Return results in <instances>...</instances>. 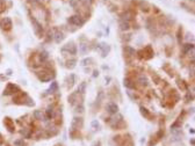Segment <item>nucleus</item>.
Returning a JSON list of instances; mask_svg holds the SVG:
<instances>
[{
  "label": "nucleus",
  "mask_w": 195,
  "mask_h": 146,
  "mask_svg": "<svg viewBox=\"0 0 195 146\" xmlns=\"http://www.w3.org/2000/svg\"><path fill=\"white\" fill-rule=\"evenodd\" d=\"M139 82H141L142 86H146V85H147V79H146V77L141 75V77H139Z\"/></svg>",
  "instance_id": "18"
},
{
  "label": "nucleus",
  "mask_w": 195,
  "mask_h": 146,
  "mask_svg": "<svg viewBox=\"0 0 195 146\" xmlns=\"http://www.w3.org/2000/svg\"><path fill=\"white\" fill-rule=\"evenodd\" d=\"M28 1H35V0H28Z\"/></svg>",
  "instance_id": "31"
},
{
  "label": "nucleus",
  "mask_w": 195,
  "mask_h": 146,
  "mask_svg": "<svg viewBox=\"0 0 195 146\" xmlns=\"http://www.w3.org/2000/svg\"><path fill=\"white\" fill-rule=\"evenodd\" d=\"M99 48L101 49V56L102 57H106L107 55H108V52L110 51V46L108 44H106V43H101V44L99 45Z\"/></svg>",
  "instance_id": "7"
},
{
  "label": "nucleus",
  "mask_w": 195,
  "mask_h": 146,
  "mask_svg": "<svg viewBox=\"0 0 195 146\" xmlns=\"http://www.w3.org/2000/svg\"><path fill=\"white\" fill-rule=\"evenodd\" d=\"M4 7H5V2L2 0H0V9H2Z\"/></svg>",
  "instance_id": "29"
},
{
  "label": "nucleus",
  "mask_w": 195,
  "mask_h": 146,
  "mask_svg": "<svg viewBox=\"0 0 195 146\" xmlns=\"http://www.w3.org/2000/svg\"><path fill=\"white\" fill-rule=\"evenodd\" d=\"M71 128L73 129V130H79V129L83 128V118H81V117H74V118L72 120Z\"/></svg>",
  "instance_id": "3"
},
{
  "label": "nucleus",
  "mask_w": 195,
  "mask_h": 146,
  "mask_svg": "<svg viewBox=\"0 0 195 146\" xmlns=\"http://www.w3.org/2000/svg\"><path fill=\"white\" fill-rule=\"evenodd\" d=\"M92 146H101V143H100V142H95Z\"/></svg>",
  "instance_id": "30"
},
{
  "label": "nucleus",
  "mask_w": 195,
  "mask_h": 146,
  "mask_svg": "<svg viewBox=\"0 0 195 146\" xmlns=\"http://www.w3.org/2000/svg\"><path fill=\"white\" fill-rule=\"evenodd\" d=\"M102 97H103V93H102V92H100V93H99V97H98V102H101Z\"/></svg>",
  "instance_id": "28"
},
{
  "label": "nucleus",
  "mask_w": 195,
  "mask_h": 146,
  "mask_svg": "<svg viewBox=\"0 0 195 146\" xmlns=\"http://www.w3.org/2000/svg\"><path fill=\"white\" fill-rule=\"evenodd\" d=\"M58 89V85L57 82H52V85H51V87L48 89V93H53V92H57Z\"/></svg>",
  "instance_id": "13"
},
{
  "label": "nucleus",
  "mask_w": 195,
  "mask_h": 146,
  "mask_svg": "<svg viewBox=\"0 0 195 146\" xmlns=\"http://www.w3.org/2000/svg\"><path fill=\"white\" fill-rule=\"evenodd\" d=\"M34 117H35L36 120H38V121H45L44 115L42 114V111H41V110H35V111H34Z\"/></svg>",
  "instance_id": "10"
},
{
  "label": "nucleus",
  "mask_w": 195,
  "mask_h": 146,
  "mask_svg": "<svg viewBox=\"0 0 195 146\" xmlns=\"http://www.w3.org/2000/svg\"><path fill=\"white\" fill-rule=\"evenodd\" d=\"M92 126L94 128V130H99V128H100V124L98 123L97 121H93V122H92Z\"/></svg>",
  "instance_id": "24"
},
{
  "label": "nucleus",
  "mask_w": 195,
  "mask_h": 146,
  "mask_svg": "<svg viewBox=\"0 0 195 146\" xmlns=\"http://www.w3.org/2000/svg\"><path fill=\"white\" fill-rule=\"evenodd\" d=\"M67 64H69V65H67V67H70V68H73V67H74V65H75V59H72L71 62H69Z\"/></svg>",
  "instance_id": "26"
},
{
  "label": "nucleus",
  "mask_w": 195,
  "mask_h": 146,
  "mask_svg": "<svg viewBox=\"0 0 195 146\" xmlns=\"http://www.w3.org/2000/svg\"><path fill=\"white\" fill-rule=\"evenodd\" d=\"M80 1H81L85 6H88V5L92 4V0H80Z\"/></svg>",
  "instance_id": "27"
},
{
  "label": "nucleus",
  "mask_w": 195,
  "mask_h": 146,
  "mask_svg": "<svg viewBox=\"0 0 195 146\" xmlns=\"http://www.w3.org/2000/svg\"><path fill=\"white\" fill-rule=\"evenodd\" d=\"M19 90H20V89H19V87L16 85L8 84L7 87H6V89H5L4 95H11V94H14V93H16V92H19Z\"/></svg>",
  "instance_id": "2"
},
{
  "label": "nucleus",
  "mask_w": 195,
  "mask_h": 146,
  "mask_svg": "<svg viewBox=\"0 0 195 146\" xmlns=\"http://www.w3.org/2000/svg\"><path fill=\"white\" fill-rule=\"evenodd\" d=\"M91 62H92L91 58H86V59H84V60L81 62V65H83V66H86V65H88Z\"/></svg>",
  "instance_id": "22"
},
{
  "label": "nucleus",
  "mask_w": 195,
  "mask_h": 146,
  "mask_svg": "<svg viewBox=\"0 0 195 146\" xmlns=\"http://www.w3.org/2000/svg\"><path fill=\"white\" fill-rule=\"evenodd\" d=\"M31 22H33V24L35 26V33L36 34H40V31H42V26H41L40 23L36 21V19H31Z\"/></svg>",
  "instance_id": "9"
},
{
  "label": "nucleus",
  "mask_w": 195,
  "mask_h": 146,
  "mask_svg": "<svg viewBox=\"0 0 195 146\" xmlns=\"http://www.w3.org/2000/svg\"><path fill=\"white\" fill-rule=\"evenodd\" d=\"M64 40V34H63L62 31H56V34H55V42L56 43H61L63 42Z\"/></svg>",
  "instance_id": "8"
},
{
  "label": "nucleus",
  "mask_w": 195,
  "mask_h": 146,
  "mask_svg": "<svg viewBox=\"0 0 195 146\" xmlns=\"http://www.w3.org/2000/svg\"><path fill=\"white\" fill-rule=\"evenodd\" d=\"M107 111H108L109 114H111V115H114V114H116V112L119 111V107H117L116 103L110 102V103L107 104Z\"/></svg>",
  "instance_id": "6"
},
{
  "label": "nucleus",
  "mask_w": 195,
  "mask_h": 146,
  "mask_svg": "<svg viewBox=\"0 0 195 146\" xmlns=\"http://www.w3.org/2000/svg\"><path fill=\"white\" fill-rule=\"evenodd\" d=\"M85 89H86V82H81L78 87V93L79 94H84L85 93Z\"/></svg>",
  "instance_id": "12"
},
{
  "label": "nucleus",
  "mask_w": 195,
  "mask_h": 146,
  "mask_svg": "<svg viewBox=\"0 0 195 146\" xmlns=\"http://www.w3.org/2000/svg\"><path fill=\"white\" fill-rule=\"evenodd\" d=\"M123 84H124V86H125V87H128V88H134V87H135V85L131 84V81H130L129 79H124Z\"/></svg>",
  "instance_id": "16"
},
{
  "label": "nucleus",
  "mask_w": 195,
  "mask_h": 146,
  "mask_svg": "<svg viewBox=\"0 0 195 146\" xmlns=\"http://www.w3.org/2000/svg\"><path fill=\"white\" fill-rule=\"evenodd\" d=\"M69 22L71 23V24H74V26H83L85 23V20L83 18H80L79 15H73V16H71V18L69 19Z\"/></svg>",
  "instance_id": "1"
},
{
  "label": "nucleus",
  "mask_w": 195,
  "mask_h": 146,
  "mask_svg": "<svg viewBox=\"0 0 195 146\" xmlns=\"http://www.w3.org/2000/svg\"><path fill=\"white\" fill-rule=\"evenodd\" d=\"M141 111H142V114L144 116H145V117H149V111L146 110L145 108H143V107H141Z\"/></svg>",
  "instance_id": "25"
},
{
  "label": "nucleus",
  "mask_w": 195,
  "mask_h": 146,
  "mask_svg": "<svg viewBox=\"0 0 195 146\" xmlns=\"http://www.w3.org/2000/svg\"><path fill=\"white\" fill-rule=\"evenodd\" d=\"M124 52H127L129 56H134L135 55V50L130 46H124Z\"/></svg>",
  "instance_id": "14"
},
{
  "label": "nucleus",
  "mask_w": 195,
  "mask_h": 146,
  "mask_svg": "<svg viewBox=\"0 0 195 146\" xmlns=\"http://www.w3.org/2000/svg\"><path fill=\"white\" fill-rule=\"evenodd\" d=\"M193 49H194V45L193 44H186L185 46H183V52L187 53L189 50H193Z\"/></svg>",
  "instance_id": "19"
},
{
  "label": "nucleus",
  "mask_w": 195,
  "mask_h": 146,
  "mask_svg": "<svg viewBox=\"0 0 195 146\" xmlns=\"http://www.w3.org/2000/svg\"><path fill=\"white\" fill-rule=\"evenodd\" d=\"M79 50H80V53L85 55V53L88 52V45L85 44V43H81V44L79 45Z\"/></svg>",
  "instance_id": "11"
},
{
  "label": "nucleus",
  "mask_w": 195,
  "mask_h": 146,
  "mask_svg": "<svg viewBox=\"0 0 195 146\" xmlns=\"http://www.w3.org/2000/svg\"><path fill=\"white\" fill-rule=\"evenodd\" d=\"M48 57H49V55H48V52H47V51H43V52H41V55H40V59L42 60V62H44V60H47V59H48Z\"/></svg>",
  "instance_id": "17"
},
{
  "label": "nucleus",
  "mask_w": 195,
  "mask_h": 146,
  "mask_svg": "<svg viewBox=\"0 0 195 146\" xmlns=\"http://www.w3.org/2000/svg\"><path fill=\"white\" fill-rule=\"evenodd\" d=\"M120 27L122 30H128L129 28H130V26H129L128 22H125V21H122V22L120 23Z\"/></svg>",
  "instance_id": "15"
},
{
  "label": "nucleus",
  "mask_w": 195,
  "mask_h": 146,
  "mask_svg": "<svg viewBox=\"0 0 195 146\" xmlns=\"http://www.w3.org/2000/svg\"><path fill=\"white\" fill-rule=\"evenodd\" d=\"M1 27L4 30H11L12 29V20L9 18H5L1 21Z\"/></svg>",
  "instance_id": "5"
},
{
  "label": "nucleus",
  "mask_w": 195,
  "mask_h": 146,
  "mask_svg": "<svg viewBox=\"0 0 195 146\" xmlns=\"http://www.w3.org/2000/svg\"><path fill=\"white\" fill-rule=\"evenodd\" d=\"M62 51L63 52L67 51V52H70L71 55H75V53H77V46H75L73 43H69V44H66L62 49Z\"/></svg>",
  "instance_id": "4"
},
{
  "label": "nucleus",
  "mask_w": 195,
  "mask_h": 146,
  "mask_svg": "<svg viewBox=\"0 0 195 146\" xmlns=\"http://www.w3.org/2000/svg\"><path fill=\"white\" fill-rule=\"evenodd\" d=\"M52 116H53V109L51 107H49L48 109H47V117H48V118H51Z\"/></svg>",
  "instance_id": "20"
},
{
  "label": "nucleus",
  "mask_w": 195,
  "mask_h": 146,
  "mask_svg": "<svg viewBox=\"0 0 195 146\" xmlns=\"http://www.w3.org/2000/svg\"><path fill=\"white\" fill-rule=\"evenodd\" d=\"M14 145L15 146H26V144L23 142V139H18V140L14 142Z\"/></svg>",
  "instance_id": "21"
},
{
  "label": "nucleus",
  "mask_w": 195,
  "mask_h": 146,
  "mask_svg": "<svg viewBox=\"0 0 195 146\" xmlns=\"http://www.w3.org/2000/svg\"><path fill=\"white\" fill-rule=\"evenodd\" d=\"M75 112L83 114V112H84V106H83V104H80V106L77 107V109H75Z\"/></svg>",
  "instance_id": "23"
}]
</instances>
